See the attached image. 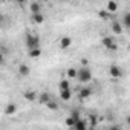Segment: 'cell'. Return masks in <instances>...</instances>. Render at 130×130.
<instances>
[{
  "label": "cell",
  "mask_w": 130,
  "mask_h": 130,
  "mask_svg": "<svg viewBox=\"0 0 130 130\" xmlns=\"http://www.w3.org/2000/svg\"><path fill=\"white\" fill-rule=\"evenodd\" d=\"M77 78H78V81H80V83L87 84V83L92 80V71H90L87 66H83L81 69H78V71H77Z\"/></svg>",
  "instance_id": "1"
},
{
  "label": "cell",
  "mask_w": 130,
  "mask_h": 130,
  "mask_svg": "<svg viewBox=\"0 0 130 130\" xmlns=\"http://www.w3.org/2000/svg\"><path fill=\"white\" fill-rule=\"evenodd\" d=\"M26 47L29 51L32 49H40V38L37 35H32V34H28L26 35Z\"/></svg>",
  "instance_id": "2"
},
{
  "label": "cell",
  "mask_w": 130,
  "mask_h": 130,
  "mask_svg": "<svg viewBox=\"0 0 130 130\" xmlns=\"http://www.w3.org/2000/svg\"><path fill=\"white\" fill-rule=\"evenodd\" d=\"M103 44L106 46V49H110V51H116V47H118V44L115 43V40L112 37H104L103 38Z\"/></svg>",
  "instance_id": "3"
},
{
  "label": "cell",
  "mask_w": 130,
  "mask_h": 130,
  "mask_svg": "<svg viewBox=\"0 0 130 130\" xmlns=\"http://www.w3.org/2000/svg\"><path fill=\"white\" fill-rule=\"evenodd\" d=\"M109 74L113 78H119V77H122V69L118 66V64H112L110 69H109Z\"/></svg>",
  "instance_id": "4"
},
{
  "label": "cell",
  "mask_w": 130,
  "mask_h": 130,
  "mask_svg": "<svg viewBox=\"0 0 130 130\" xmlns=\"http://www.w3.org/2000/svg\"><path fill=\"white\" fill-rule=\"evenodd\" d=\"M90 95H92V89L87 87V86H83V87L80 89V92H78V96H80L81 100H86V98H89Z\"/></svg>",
  "instance_id": "5"
},
{
  "label": "cell",
  "mask_w": 130,
  "mask_h": 130,
  "mask_svg": "<svg viewBox=\"0 0 130 130\" xmlns=\"http://www.w3.org/2000/svg\"><path fill=\"white\" fill-rule=\"evenodd\" d=\"M71 44H72V38H71V37L63 35V37L60 38V47H61V49H68Z\"/></svg>",
  "instance_id": "6"
},
{
  "label": "cell",
  "mask_w": 130,
  "mask_h": 130,
  "mask_svg": "<svg viewBox=\"0 0 130 130\" xmlns=\"http://www.w3.org/2000/svg\"><path fill=\"white\" fill-rule=\"evenodd\" d=\"M29 9H31V15L32 14H40L41 12V3L40 2H31L29 3Z\"/></svg>",
  "instance_id": "7"
},
{
  "label": "cell",
  "mask_w": 130,
  "mask_h": 130,
  "mask_svg": "<svg viewBox=\"0 0 130 130\" xmlns=\"http://www.w3.org/2000/svg\"><path fill=\"white\" fill-rule=\"evenodd\" d=\"M31 20H32L35 25H41V23H44L46 17H44L43 12H40V14H32V15H31Z\"/></svg>",
  "instance_id": "8"
},
{
  "label": "cell",
  "mask_w": 130,
  "mask_h": 130,
  "mask_svg": "<svg viewBox=\"0 0 130 130\" xmlns=\"http://www.w3.org/2000/svg\"><path fill=\"white\" fill-rule=\"evenodd\" d=\"M19 74H20L22 77H28V75L31 74V69H29L28 64H20V66H19Z\"/></svg>",
  "instance_id": "9"
},
{
  "label": "cell",
  "mask_w": 130,
  "mask_h": 130,
  "mask_svg": "<svg viewBox=\"0 0 130 130\" xmlns=\"http://www.w3.org/2000/svg\"><path fill=\"white\" fill-rule=\"evenodd\" d=\"M72 128H75V130H87V125H86V121L80 118V119H78V121L75 122V125H74Z\"/></svg>",
  "instance_id": "10"
},
{
  "label": "cell",
  "mask_w": 130,
  "mask_h": 130,
  "mask_svg": "<svg viewBox=\"0 0 130 130\" xmlns=\"http://www.w3.org/2000/svg\"><path fill=\"white\" fill-rule=\"evenodd\" d=\"M71 96H72V92H71V89H69V90H60V98H61L63 101H68V100H71Z\"/></svg>",
  "instance_id": "11"
},
{
  "label": "cell",
  "mask_w": 130,
  "mask_h": 130,
  "mask_svg": "<svg viewBox=\"0 0 130 130\" xmlns=\"http://www.w3.org/2000/svg\"><path fill=\"white\" fill-rule=\"evenodd\" d=\"M106 9H107V12H116V11H118V3H115V2H107Z\"/></svg>",
  "instance_id": "12"
},
{
  "label": "cell",
  "mask_w": 130,
  "mask_h": 130,
  "mask_svg": "<svg viewBox=\"0 0 130 130\" xmlns=\"http://www.w3.org/2000/svg\"><path fill=\"white\" fill-rule=\"evenodd\" d=\"M23 96H25L28 101H34V100L37 98V93H35L34 90H28V92H25V93H23Z\"/></svg>",
  "instance_id": "13"
},
{
  "label": "cell",
  "mask_w": 130,
  "mask_h": 130,
  "mask_svg": "<svg viewBox=\"0 0 130 130\" xmlns=\"http://www.w3.org/2000/svg\"><path fill=\"white\" fill-rule=\"evenodd\" d=\"M5 112H6V113H8V115H14V113H15V112H17V106H15V104H12V103H11V104H8V106H6V107H5Z\"/></svg>",
  "instance_id": "14"
},
{
  "label": "cell",
  "mask_w": 130,
  "mask_h": 130,
  "mask_svg": "<svg viewBox=\"0 0 130 130\" xmlns=\"http://www.w3.org/2000/svg\"><path fill=\"white\" fill-rule=\"evenodd\" d=\"M60 90H69L71 89V84H69V80H63V81H60Z\"/></svg>",
  "instance_id": "15"
},
{
  "label": "cell",
  "mask_w": 130,
  "mask_h": 130,
  "mask_svg": "<svg viewBox=\"0 0 130 130\" xmlns=\"http://www.w3.org/2000/svg\"><path fill=\"white\" fill-rule=\"evenodd\" d=\"M122 26H124V28H130V12H125V14H124Z\"/></svg>",
  "instance_id": "16"
},
{
  "label": "cell",
  "mask_w": 130,
  "mask_h": 130,
  "mask_svg": "<svg viewBox=\"0 0 130 130\" xmlns=\"http://www.w3.org/2000/svg\"><path fill=\"white\" fill-rule=\"evenodd\" d=\"M41 55V49H32V51H29V57L31 58H38Z\"/></svg>",
  "instance_id": "17"
},
{
  "label": "cell",
  "mask_w": 130,
  "mask_h": 130,
  "mask_svg": "<svg viewBox=\"0 0 130 130\" xmlns=\"http://www.w3.org/2000/svg\"><path fill=\"white\" fill-rule=\"evenodd\" d=\"M112 29H113V32H115V34H121V32H122V26H121L119 23H116V22L112 25Z\"/></svg>",
  "instance_id": "18"
},
{
  "label": "cell",
  "mask_w": 130,
  "mask_h": 130,
  "mask_svg": "<svg viewBox=\"0 0 130 130\" xmlns=\"http://www.w3.org/2000/svg\"><path fill=\"white\" fill-rule=\"evenodd\" d=\"M46 107H47V109H51V110H57V109H58V104H57L54 100H51V101H47V103H46Z\"/></svg>",
  "instance_id": "19"
},
{
  "label": "cell",
  "mask_w": 130,
  "mask_h": 130,
  "mask_svg": "<svg viewBox=\"0 0 130 130\" xmlns=\"http://www.w3.org/2000/svg\"><path fill=\"white\" fill-rule=\"evenodd\" d=\"M77 121H78V119H75L74 116H69V118H66V125H68V127H74Z\"/></svg>",
  "instance_id": "20"
},
{
  "label": "cell",
  "mask_w": 130,
  "mask_h": 130,
  "mask_svg": "<svg viewBox=\"0 0 130 130\" xmlns=\"http://www.w3.org/2000/svg\"><path fill=\"white\" fill-rule=\"evenodd\" d=\"M51 100H52V98H51V95H49V93H41V95H40V101H41V103H44V104H46L47 101H51Z\"/></svg>",
  "instance_id": "21"
},
{
  "label": "cell",
  "mask_w": 130,
  "mask_h": 130,
  "mask_svg": "<svg viewBox=\"0 0 130 130\" xmlns=\"http://www.w3.org/2000/svg\"><path fill=\"white\" fill-rule=\"evenodd\" d=\"M68 77L69 78H77V71L75 69H68Z\"/></svg>",
  "instance_id": "22"
},
{
  "label": "cell",
  "mask_w": 130,
  "mask_h": 130,
  "mask_svg": "<svg viewBox=\"0 0 130 130\" xmlns=\"http://www.w3.org/2000/svg\"><path fill=\"white\" fill-rule=\"evenodd\" d=\"M2 64H5V54L0 52V66H2Z\"/></svg>",
  "instance_id": "23"
},
{
  "label": "cell",
  "mask_w": 130,
  "mask_h": 130,
  "mask_svg": "<svg viewBox=\"0 0 130 130\" xmlns=\"http://www.w3.org/2000/svg\"><path fill=\"white\" fill-rule=\"evenodd\" d=\"M90 124L92 125H96V118L95 116H90Z\"/></svg>",
  "instance_id": "24"
},
{
  "label": "cell",
  "mask_w": 130,
  "mask_h": 130,
  "mask_svg": "<svg viewBox=\"0 0 130 130\" xmlns=\"http://www.w3.org/2000/svg\"><path fill=\"white\" fill-rule=\"evenodd\" d=\"M109 130H121V127H119V125H112Z\"/></svg>",
  "instance_id": "25"
},
{
  "label": "cell",
  "mask_w": 130,
  "mask_h": 130,
  "mask_svg": "<svg viewBox=\"0 0 130 130\" xmlns=\"http://www.w3.org/2000/svg\"><path fill=\"white\" fill-rule=\"evenodd\" d=\"M2 20H3V15H2V14H0V23H2Z\"/></svg>",
  "instance_id": "26"
},
{
  "label": "cell",
  "mask_w": 130,
  "mask_h": 130,
  "mask_svg": "<svg viewBox=\"0 0 130 130\" xmlns=\"http://www.w3.org/2000/svg\"><path fill=\"white\" fill-rule=\"evenodd\" d=\"M90 130H95V128H90Z\"/></svg>",
  "instance_id": "27"
},
{
  "label": "cell",
  "mask_w": 130,
  "mask_h": 130,
  "mask_svg": "<svg viewBox=\"0 0 130 130\" xmlns=\"http://www.w3.org/2000/svg\"><path fill=\"white\" fill-rule=\"evenodd\" d=\"M72 130H75V128H72Z\"/></svg>",
  "instance_id": "28"
}]
</instances>
